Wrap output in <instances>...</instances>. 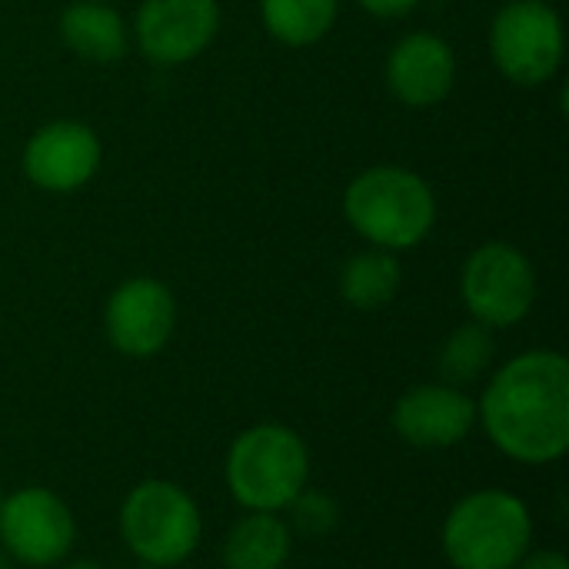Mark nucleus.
<instances>
[{"label": "nucleus", "instance_id": "obj_1", "mask_svg": "<svg viewBox=\"0 0 569 569\" xmlns=\"http://www.w3.org/2000/svg\"><path fill=\"white\" fill-rule=\"evenodd\" d=\"M477 423L490 443L523 463L547 467L569 450V360L527 350L507 360L477 400Z\"/></svg>", "mask_w": 569, "mask_h": 569}, {"label": "nucleus", "instance_id": "obj_2", "mask_svg": "<svg viewBox=\"0 0 569 569\" xmlns=\"http://www.w3.org/2000/svg\"><path fill=\"white\" fill-rule=\"evenodd\" d=\"M347 223L380 250L417 247L433 220L437 197L430 183L407 167H370L343 193Z\"/></svg>", "mask_w": 569, "mask_h": 569}, {"label": "nucleus", "instance_id": "obj_3", "mask_svg": "<svg viewBox=\"0 0 569 569\" xmlns=\"http://www.w3.org/2000/svg\"><path fill=\"white\" fill-rule=\"evenodd\" d=\"M530 543V507L500 487L467 493L443 520V553L453 569H513Z\"/></svg>", "mask_w": 569, "mask_h": 569}, {"label": "nucleus", "instance_id": "obj_4", "mask_svg": "<svg viewBox=\"0 0 569 569\" xmlns=\"http://www.w3.org/2000/svg\"><path fill=\"white\" fill-rule=\"evenodd\" d=\"M223 473L247 513H280L310 480V450L297 430L257 423L230 443Z\"/></svg>", "mask_w": 569, "mask_h": 569}, {"label": "nucleus", "instance_id": "obj_5", "mask_svg": "<svg viewBox=\"0 0 569 569\" xmlns=\"http://www.w3.org/2000/svg\"><path fill=\"white\" fill-rule=\"evenodd\" d=\"M203 533V517L193 497L170 480L137 483L120 507V537L147 567L170 569L183 563Z\"/></svg>", "mask_w": 569, "mask_h": 569}, {"label": "nucleus", "instance_id": "obj_6", "mask_svg": "<svg viewBox=\"0 0 569 569\" xmlns=\"http://www.w3.org/2000/svg\"><path fill=\"white\" fill-rule=\"evenodd\" d=\"M497 70L517 87L547 83L563 63V23L543 0H510L490 27Z\"/></svg>", "mask_w": 569, "mask_h": 569}, {"label": "nucleus", "instance_id": "obj_7", "mask_svg": "<svg viewBox=\"0 0 569 569\" xmlns=\"http://www.w3.org/2000/svg\"><path fill=\"white\" fill-rule=\"evenodd\" d=\"M460 293L470 317L490 330L520 323L537 300V273L513 243L490 240L470 253L460 273Z\"/></svg>", "mask_w": 569, "mask_h": 569}, {"label": "nucleus", "instance_id": "obj_8", "mask_svg": "<svg viewBox=\"0 0 569 569\" xmlns=\"http://www.w3.org/2000/svg\"><path fill=\"white\" fill-rule=\"evenodd\" d=\"M77 523L70 507L47 487H23L0 497V550L23 567H57L73 550Z\"/></svg>", "mask_w": 569, "mask_h": 569}, {"label": "nucleus", "instance_id": "obj_9", "mask_svg": "<svg viewBox=\"0 0 569 569\" xmlns=\"http://www.w3.org/2000/svg\"><path fill=\"white\" fill-rule=\"evenodd\" d=\"M177 327V300L170 287L153 277H133L120 283L103 310V330L117 353L147 360L160 353Z\"/></svg>", "mask_w": 569, "mask_h": 569}, {"label": "nucleus", "instance_id": "obj_10", "mask_svg": "<svg viewBox=\"0 0 569 569\" xmlns=\"http://www.w3.org/2000/svg\"><path fill=\"white\" fill-rule=\"evenodd\" d=\"M220 30L217 0H143L133 20L140 50L163 67L200 57Z\"/></svg>", "mask_w": 569, "mask_h": 569}, {"label": "nucleus", "instance_id": "obj_11", "mask_svg": "<svg viewBox=\"0 0 569 569\" xmlns=\"http://www.w3.org/2000/svg\"><path fill=\"white\" fill-rule=\"evenodd\" d=\"M100 140L87 123L53 120L40 127L23 147V177L47 193L80 190L100 167Z\"/></svg>", "mask_w": 569, "mask_h": 569}, {"label": "nucleus", "instance_id": "obj_12", "mask_svg": "<svg viewBox=\"0 0 569 569\" xmlns=\"http://www.w3.org/2000/svg\"><path fill=\"white\" fill-rule=\"evenodd\" d=\"M477 427V400L450 383H423L407 390L393 407V430L420 450H447Z\"/></svg>", "mask_w": 569, "mask_h": 569}, {"label": "nucleus", "instance_id": "obj_13", "mask_svg": "<svg viewBox=\"0 0 569 569\" xmlns=\"http://www.w3.org/2000/svg\"><path fill=\"white\" fill-rule=\"evenodd\" d=\"M457 80L453 47L427 30L407 33L387 57V87L407 107L440 103Z\"/></svg>", "mask_w": 569, "mask_h": 569}, {"label": "nucleus", "instance_id": "obj_14", "mask_svg": "<svg viewBox=\"0 0 569 569\" xmlns=\"http://www.w3.org/2000/svg\"><path fill=\"white\" fill-rule=\"evenodd\" d=\"M60 37L77 57L93 63H113L130 47L123 17L97 0H73L60 13Z\"/></svg>", "mask_w": 569, "mask_h": 569}, {"label": "nucleus", "instance_id": "obj_15", "mask_svg": "<svg viewBox=\"0 0 569 569\" xmlns=\"http://www.w3.org/2000/svg\"><path fill=\"white\" fill-rule=\"evenodd\" d=\"M293 550V530L277 513H243L220 550L227 569H283Z\"/></svg>", "mask_w": 569, "mask_h": 569}, {"label": "nucleus", "instance_id": "obj_16", "mask_svg": "<svg viewBox=\"0 0 569 569\" xmlns=\"http://www.w3.org/2000/svg\"><path fill=\"white\" fill-rule=\"evenodd\" d=\"M403 270L390 250H363L353 253L340 270V293L357 310H380L400 290Z\"/></svg>", "mask_w": 569, "mask_h": 569}, {"label": "nucleus", "instance_id": "obj_17", "mask_svg": "<svg viewBox=\"0 0 569 569\" xmlns=\"http://www.w3.org/2000/svg\"><path fill=\"white\" fill-rule=\"evenodd\" d=\"M340 0H260V17L270 37L287 47L323 40L337 20Z\"/></svg>", "mask_w": 569, "mask_h": 569}, {"label": "nucleus", "instance_id": "obj_18", "mask_svg": "<svg viewBox=\"0 0 569 569\" xmlns=\"http://www.w3.org/2000/svg\"><path fill=\"white\" fill-rule=\"evenodd\" d=\"M493 353H497V343H493V330L483 327V323H463L457 327L443 350H440V377L443 383L450 387H470L477 380H483V373L493 367Z\"/></svg>", "mask_w": 569, "mask_h": 569}, {"label": "nucleus", "instance_id": "obj_19", "mask_svg": "<svg viewBox=\"0 0 569 569\" xmlns=\"http://www.w3.org/2000/svg\"><path fill=\"white\" fill-rule=\"evenodd\" d=\"M290 530L303 533V537H327L337 530L340 523V507L330 493L323 490H300L293 500H290Z\"/></svg>", "mask_w": 569, "mask_h": 569}, {"label": "nucleus", "instance_id": "obj_20", "mask_svg": "<svg viewBox=\"0 0 569 569\" xmlns=\"http://www.w3.org/2000/svg\"><path fill=\"white\" fill-rule=\"evenodd\" d=\"M360 7L373 17H383V20H397V17H407L410 10L420 7V0H360Z\"/></svg>", "mask_w": 569, "mask_h": 569}, {"label": "nucleus", "instance_id": "obj_21", "mask_svg": "<svg viewBox=\"0 0 569 569\" xmlns=\"http://www.w3.org/2000/svg\"><path fill=\"white\" fill-rule=\"evenodd\" d=\"M513 569H569V560L560 550H533Z\"/></svg>", "mask_w": 569, "mask_h": 569}, {"label": "nucleus", "instance_id": "obj_22", "mask_svg": "<svg viewBox=\"0 0 569 569\" xmlns=\"http://www.w3.org/2000/svg\"><path fill=\"white\" fill-rule=\"evenodd\" d=\"M63 569H103L97 560H73V563H67Z\"/></svg>", "mask_w": 569, "mask_h": 569}, {"label": "nucleus", "instance_id": "obj_23", "mask_svg": "<svg viewBox=\"0 0 569 569\" xmlns=\"http://www.w3.org/2000/svg\"><path fill=\"white\" fill-rule=\"evenodd\" d=\"M0 569H10V557L3 550H0Z\"/></svg>", "mask_w": 569, "mask_h": 569}, {"label": "nucleus", "instance_id": "obj_24", "mask_svg": "<svg viewBox=\"0 0 569 569\" xmlns=\"http://www.w3.org/2000/svg\"><path fill=\"white\" fill-rule=\"evenodd\" d=\"M137 569H160V567H147V563H140V567Z\"/></svg>", "mask_w": 569, "mask_h": 569}]
</instances>
